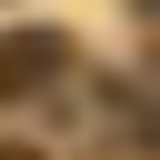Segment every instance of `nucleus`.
<instances>
[{"label":"nucleus","mask_w":160,"mask_h":160,"mask_svg":"<svg viewBox=\"0 0 160 160\" xmlns=\"http://www.w3.org/2000/svg\"><path fill=\"white\" fill-rule=\"evenodd\" d=\"M150 10H160V0H150Z\"/></svg>","instance_id":"7ed1b4c3"},{"label":"nucleus","mask_w":160,"mask_h":160,"mask_svg":"<svg viewBox=\"0 0 160 160\" xmlns=\"http://www.w3.org/2000/svg\"><path fill=\"white\" fill-rule=\"evenodd\" d=\"M0 160H50V150H20V140H0Z\"/></svg>","instance_id":"f03ea898"},{"label":"nucleus","mask_w":160,"mask_h":160,"mask_svg":"<svg viewBox=\"0 0 160 160\" xmlns=\"http://www.w3.org/2000/svg\"><path fill=\"white\" fill-rule=\"evenodd\" d=\"M70 70V40L60 30H0V100H30Z\"/></svg>","instance_id":"f257e3e1"}]
</instances>
